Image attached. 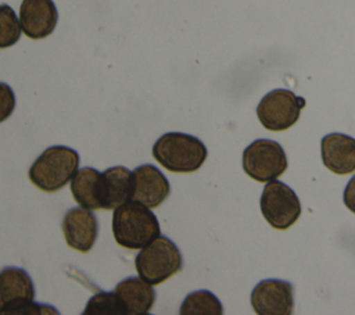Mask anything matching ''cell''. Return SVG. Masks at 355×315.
Returning a JSON list of instances; mask_svg holds the SVG:
<instances>
[{
    "mask_svg": "<svg viewBox=\"0 0 355 315\" xmlns=\"http://www.w3.org/2000/svg\"><path fill=\"white\" fill-rule=\"evenodd\" d=\"M58 12L53 0H22L19 24L22 32L33 39L47 37L55 28Z\"/></svg>",
    "mask_w": 355,
    "mask_h": 315,
    "instance_id": "obj_10",
    "label": "cell"
},
{
    "mask_svg": "<svg viewBox=\"0 0 355 315\" xmlns=\"http://www.w3.org/2000/svg\"><path fill=\"white\" fill-rule=\"evenodd\" d=\"M207 154V147L200 139L180 132L165 133L153 146V157L164 168L176 173L200 169Z\"/></svg>",
    "mask_w": 355,
    "mask_h": 315,
    "instance_id": "obj_2",
    "label": "cell"
},
{
    "mask_svg": "<svg viewBox=\"0 0 355 315\" xmlns=\"http://www.w3.org/2000/svg\"><path fill=\"white\" fill-rule=\"evenodd\" d=\"M15 108V96L12 89L7 85L0 82V122L6 121Z\"/></svg>",
    "mask_w": 355,
    "mask_h": 315,
    "instance_id": "obj_20",
    "label": "cell"
},
{
    "mask_svg": "<svg viewBox=\"0 0 355 315\" xmlns=\"http://www.w3.org/2000/svg\"><path fill=\"white\" fill-rule=\"evenodd\" d=\"M33 298L35 286L26 271L17 266L0 271V315L26 314L29 308H39Z\"/></svg>",
    "mask_w": 355,
    "mask_h": 315,
    "instance_id": "obj_8",
    "label": "cell"
},
{
    "mask_svg": "<svg viewBox=\"0 0 355 315\" xmlns=\"http://www.w3.org/2000/svg\"><path fill=\"white\" fill-rule=\"evenodd\" d=\"M344 204L345 207L355 214V175L347 183L344 190Z\"/></svg>",
    "mask_w": 355,
    "mask_h": 315,
    "instance_id": "obj_21",
    "label": "cell"
},
{
    "mask_svg": "<svg viewBox=\"0 0 355 315\" xmlns=\"http://www.w3.org/2000/svg\"><path fill=\"white\" fill-rule=\"evenodd\" d=\"M21 24L14 10L7 6H0V49L10 47L19 40Z\"/></svg>",
    "mask_w": 355,
    "mask_h": 315,
    "instance_id": "obj_18",
    "label": "cell"
},
{
    "mask_svg": "<svg viewBox=\"0 0 355 315\" xmlns=\"http://www.w3.org/2000/svg\"><path fill=\"white\" fill-rule=\"evenodd\" d=\"M139 276L151 286L159 284L183 268V258L176 244L165 236H158L136 255Z\"/></svg>",
    "mask_w": 355,
    "mask_h": 315,
    "instance_id": "obj_4",
    "label": "cell"
},
{
    "mask_svg": "<svg viewBox=\"0 0 355 315\" xmlns=\"http://www.w3.org/2000/svg\"><path fill=\"white\" fill-rule=\"evenodd\" d=\"M112 233L119 246L139 250L159 236V223L148 207L130 200L114 210Z\"/></svg>",
    "mask_w": 355,
    "mask_h": 315,
    "instance_id": "obj_1",
    "label": "cell"
},
{
    "mask_svg": "<svg viewBox=\"0 0 355 315\" xmlns=\"http://www.w3.org/2000/svg\"><path fill=\"white\" fill-rule=\"evenodd\" d=\"M71 193L75 201L87 210H107V186L103 172L85 167L71 179Z\"/></svg>",
    "mask_w": 355,
    "mask_h": 315,
    "instance_id": "obj_13",
    "label": "cell"
},
{
    "mask_svg": "<svg viewBox=\"0 0 355 315\" xmlns=\"http://www.w3.org/2000/svg\"><path fill=\"white\" fill-rule=\"evenodd\" d=\"M114 293L122 309V315H146L155 301L154 289L141 278L132 276L123 279L116 284Z\"/></svg>",
    "mask_w": 355,
    "mask_h": 315,
    "instance_id": "obj_15",
    "label": "cell"
},
{
    "mask_svg": "<svg viewBox=\"0 0 355 315\" xmlns=\"http://www.w3.org/2000/svg\"><path fill=\"white\" fill-rule=\"evenodd\" d=\"M171 193V186L165 175L154 165L144 164L133 169L132 200L148 208L158 207Z\"/></svg>",
    "mask_w": 355,
    "mask_h": 315,
    "instance_id": "obj_12",
    "label": "cell"
},
{
    "mask_svg": "<svg viewBox=\"0 0 355 315\" xmlns=\"http://www.w3.org/2000/svg\"><path fill=\"white\" fill-rule=\"evenodd\" d=\"M222 312L220 301L208 290L190 293L180 307V314L183 315H220Z\"/></svg>",
    "mask_w": 355,
    "mask_h": 315,
    "instance_id": "obj_17",
    "label": "cell"
},
{
    "mask_svg": "<svg viewBox=\"0 0 355 315\" xmlns=\"http://www.w3.org/2000/svg\"><path fill=\"white\" fill-rule=\"evenodd\" d=\"M62 232L67 244L80 253H89L97 239L98 225L94 214L87 208H71L62 219Z\"/></svg>",
    "mask_w": 355,
    "mask_h": 315,
    "instance_id": "obj_11",
    "label": "cell"
},
{
    "mask_svg": "<svg viewBox=\"0 0 355 315\" xmlns=\"http://www.w3.org/2000/svg\"><path fill=\"white\" fill-rule=\"evenodd\" d=\"M304 105L302 97L287 89H275L262 97L257 107V115L268 130H286L298 121Z\"/></svg>",
    "mask_w": 355,
    "mask_h": 315,
    "instance_id": "obj_6",
    "label": "cell"
},
{
    "mask_svg": "<svg viewBox=\"0 0 355 315\" xmlns=\"http://www.w3.org/2000/svg\"><path fill=\"white\" fill-rule=\"evenodd\" d=\"M261 211L266 222L277 229L286 230L297 222L301 204L291 187L280 180H270L261 196Z\"/></svg>",
    "mask_w": 355,
    "mask_h": 315,
    "instance_id": "obj_5",
    "label": "cell"
},
{
    "mask_svg": "<svg viewBox=\"0 0 355 315\" xmlns=\"http://www.w3.org/2000/svg\"><path fill=\"white\" fill-rule=\"evenodd\" d=\"M79 154L67 146L46 148L29 168V180L43 191L62 189L76 173Z\"/></svg>",
    "mask_w": 355,
    "mask_h": 315,
    "instance_id": "obj_3",
    "label": "cell"
},
{
    "mask_svg": "<svg viewBox=\"0 0 355 315\" xmlns=\"http://www.w3.org/2000/svg\"><path fill=\"white\" fill-rule=\"evenodd\" d=\"M243 169L257 182L273 180L287 169L284 150L277 142L255 140L243 153Z\"/></svg>",
    "mask_w": 355,
    "mask_h": 315,
    "instance_id": "obj_7",
    "label": "cell"
},
{
    "mask_svg": "<svg viewBox=\"0 0 355 315\" xmlns=\"http://www.w3.org/2000/svg\"><path fill=\"white\" fill-rule=\"evenodd\" d=\"M85 315H90V314H100V315H104V314H118V315H122V309L119 307V303L116 300V296L114 291H100L98 294L93 296L87 305H86V309L83 311Z\"/></svg>",
    "mask_w": 355,
    "mask_h": 315,
    "instance_id": "obj_19",
    "label": "cell"
},
{
    "mask_svg": "<svg viewBox=\"0 0 355 315\" xmlns=\"http://www.w3.org/2000/svg\"><path fill=\"white\" fill-rule=\"evenodd\" d=\"M322 160L337 175L355 171V139L343 133H329L322 139Z\"/></svg>",
    "mask_w": 355,
    "mask_h": 315,
    "instance_id": "obj_14",
    "label": "cell"
},
{
    "mask_svg": "<svg viewBox=\"0 0 355 315\" xmlns=\"http://www.w3.org/2000/svg\"><path fill=\"white\" fill-rule=\"evenodd\" d=\"M251 305L259 315H290L294 308V289L290 282L266 279L251 293Z\"/></svg>",
    "mask_w": 355,
    "mask_h": 315,
    "instance_id": "obj_9",
    "label": "cell"
},
{
    "mask_svg": "<svg viewBox=\"0 0 355 315\" xmlns=\"http://www.w3.org/2000/svg\"><path fill=\"white\" fill-rule=\"evenodd\" d=\"M103 173L107 186V210H115L132 200L133 171L118 165L105 169Z\"/></svg>",
    "mask_w": 355,
    "mask_h": 315,
    "instance_id": "obj_16",
    "label": "cell"
}]
</instances>
